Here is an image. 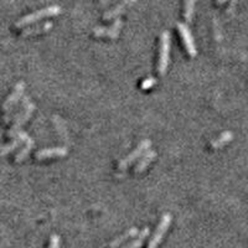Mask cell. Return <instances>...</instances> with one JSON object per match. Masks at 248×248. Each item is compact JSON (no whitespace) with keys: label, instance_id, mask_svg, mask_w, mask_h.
<instances>
[{"label":"cell","instance_id":"cell-1","mask_svg":"<svg viewBox=\"0 0 248 248\" xmlns=\"http://www.w3.org/2000/svg\"><path fill=\"white\" fill-rule=\"evenodd\" d=\"M60 13H61V6L59 5L46 6V8L40 9V10H36V12L31 13V14H28L25 15V16L20 17L16 23H15V28L17 29L26 28V26L32 25V24L37 23V21L45 19V17L59 15Z\"/></svg>","mask_w":248,"mask_h":248},{"label":"cell","instance_id":"cell-2","mask_svg":"<svg viewBox=\"0 0 248 248\" xmlns=\"http://www.w3.org/2000/svg\"><path fill=\"white\" fill-rule=\"evenodd\" d=\"M25 88H26V86L23 81L17 82L16 85H15L14 90L12 91V93L9 94V97L5 99V102L3 103V107H1V109H3V112H4V117H3L4 124H8L9 122L12 121V117L10 116H12L13 109H14L15 106L19 103L20 99H21V97L24 96Z\"/></svg>","mask_w":248,"mask_h":248},{"label":"cell","instance_id":"cell-3","mask_svg":"<svg viewBox=\"0 0 248 248\" xmlns=\"http://www.w3.org/2000/svg\"><path fill=\"white\" fill-rule=\"evenodd\" d=\"M170 46H171V35L168 30L163 31L160 36V48H159L158 72L160 76H165L169 66Z\"/></svg>","mask_w":248,"mask_h":248},{"label":"cell","instance_id":"cell-4","mask_svg":"<svg viewBox=\"0 0 248 248\" xmlns=\"http://www.w3.org/2000/svg\"><path fill=\"white\" fill-rule=\"evenodd\" d=\"M34 110H35V105L32 103V102H30V103H29V105L26 106L23 110H21V112H19L16 116H15L14 123H13L12 128L9 129V132L6 136H8L9 138H14L17 133L21 132V128H23L24 125L26 124V122L30 119V117L32 116Z\"/></svg>","mask_w":248,"mask_h":248},{"label":"cell","instance_id":"cell-5","mask_svg":"<svg viewBox=\"0 0 248 248\" xmlns=\"http://www.w3.org/2000/svg\"><path fill=\"white\" fill-rule=\"evenodd\" d=\"M150 147H152V141H150V139H143V140L138 144V147H137L136 149L132 150L130 154H128L127 156H124V158L119 161L118 164L119 169L121 170L127 169V168L130 167L133 163L138 161L139 159L141 158V155L147 152V150L150 149Z\"/></svg>","mask_w":248,"mask_h":248},{"label":"cell","instance_id":"cell-6","mask_svg":"<svg viewBox=\"0 0 248 248\" xmlns=\"http://www.w3.org/2000/svg\"><path fill=\"white\" fill-rule=\"evenodd\" d=\"M171 220H172V217L170 214H164L163 216H161L160 222H159V225L156 226L154 234H153L149 243H148V248H158V246L160 245L161 241H163L164 236L167 234L168 230H169Z\"/></svg>","mask_w":248,"mask_h":248},{"label":"cell","instance_id":"cell-7","mask_svg":"<svg viewBox=\"0 0 248 248\" xmlns=\"http://www.w3.org/2000/svg\"><path fill=\"white\" fill-rule=\"evenodd\" d=\"M178 30L179 34H180L181 40H183V44L185 46L186 51L189 56L195 57L198 55V50H196V45H195V40L192 36L191 31H190L189 26L185 23H178Z\"/></svg>","mask_w":248,"mask_h":248},{"label":"cell","instance_id":"cell-8","mask_svg":"<svg viewBox=\"0 0 248 248\" xmlns=\"http://www.w3.org/2000/svg\"><path fill=\"white\" fill-rule=\"evenodd\" d=\"M122 28H123V21L122 19H116L114 23L110 26H98L93 29V35L101 37H110V39H117L119 36Z\"/></svg>","mask_w":248,"mask_h":248},{"label":"cell","instance_id":"cell-9","mask_svg":"<svg viewBox=\"0 0 248 248\" xmlns=\"http://www.w3.org/2000/svg\"><path fill=\"white\" fill-rule=\"evenodd\" d=\"M28 138H29V136L26 132H23V130H21L20 133H17L16 136L12 139V141H10V143L5 144L4 147L0 148V158H4V156H6V155L10 154V153L15 152V150H16L17 148L21 145V144L25 143V140Z\"/></svg>","mask_w":248,"mask_h":248},{"label":"cell","instance_id":"cell-10","mask_svg":"<svg viewBox=\"0 0 248 248\" xmlns=\"http://www.w3.org/2000/svg\"><path fill=\"white\" fill-rule=\"evenodd\" d=\"M67 153V149L62 147L46 148V149L39 150V152L35 154V159H37V160H45V159L50 158H61V156H66Z\"/></svg>","mask_w":248,"mask_h":248},{"label":"cell","instance_id":"cell-11","mask_svg":"<svg viewBox=\"0 0 248 248\" xmlns=\"http://www.w3.org/2000/svg\"><path fill=\"white\" fill-rule=\"evenodd\" d=\"M52 28H54V24L51 23V21L40 23V24H36V25L26 26V28L23 30V32H21V36L28 37V36H32V35L44 34V32L50 31Z\"/></svg>","mask_w":248,"mask_h":248},{"label":"cell","instance_id":"cell-12","mask_svg":"<svg viewBox=\"0 0 248 248\" xmlns=\"http://www.w3.org/2000/svg\"><path fill=\"white\" fill-rule=\"evenodd\" d=\"M137 0H122L118 5H116L114 8H112L110 10H108L107 13L103 14V19L105 20H112L116 19L117 16H119L121 14H123L125 10H127L129 6H132L133 4L136 3Z\"/></svg>","mask_w":248,"mask_h":248},{"label":"cell","instance_id":"cell-13","mask_svg":"<svg viewBox=\"0 0 248 248\" xmlns=\"http://www.w3.org/2000/svg\"><path fill=\"white\" fill-rule=\"evenodd\" d=\"M155 158H156V152H155V150H147V152L141 155V158L137 161V165L136 168H134V172L140 174V172L145 171V169L149 167L150 163H152Z\"/></svg>","mask_w":248,"mask_h":248},{"label":"cell","instance_id":"cell-14","mask_svg":"<svg viewBox=\"0 0 248 248\" xmlns=\"http://www.w3.org/2000/svg\"><path fill=\"white\" fill-rule=\"evenodd\" d=\"M138 232L139 231L137 227H132V229L127 230V231L124 232V233H122L121 236L114 238V240L109 243L108 248H119L122 245H124V243L127 242V241H129L130 238H134V237L138 234Z\"/></svg>","mask_w":248,"mask_h":248},{"label":"cell","instance_id":"cell-15","mask_svg":"<svg viewBox=\"0 0 248 248\" xmlns=\"http://www.w3.org/2000/svg\"><path fill=\"white\" fill-rule=\"evenodd\" d=\"M149 233H150L149 227H144V229L141 230V231H139L138 234H137V236L134 237V238L128 243V245L124 246L123 248H140L141 246L144 245V242H145V240L148 238Z\"/></svg>","mask_w":248,"mask_h":248},{"label":"cell","instance_id":"cell-16","mask_svg":"<svg viewBox=\"0 0 248 248\" xmlns=\"http://www.w3.org/2000/svg\"><path fill=\"white\" fill-rule=\"evenodd\" d=\"M24 144H25V145H24V147L17 152V154L15 155V163H21V161H24L26 158H28L30 152L32 150V148H34L35 141L31 137H29Z\"/></svg>","mask_w":248,"mask_h":248},{"label":"cell","instance_id":"cell-17","mask_svg":"<svg viewBox=\"0 0 248 248\" xmlns=\"http://www.w3.org/2000/svg\"><path fill=\"white\" fill-rule=\"evenodd\" d=\"M232 139H233V134H232V132L226 130V132H223L218 138L214 139V140L211 141V148L212 149H220V148L225 147L226 144H229Z\"/></svg>","mask_w":248,"mask_h":248},{"label":"cell","instance_id":"cell-18","mask_svg":"<svg viewBox=\"0 0 248 248\" xmlns=\"http://www.w3.org/2000/svg\"><path fill=\"white\" fill-rule=\"evenodd\" d=\"M195 3H196V0H185V3H184V17H185L186 23H191L192 16H194Z\"/></svg>","mask_w":248,"mask_h":248},{"label":"cell","instance_id":"cell-19","mask_svg":"<svg viewBox=\"0 0 248 248\" xmlns=\"http://www.w3.org/2000/svg\"><path fill=\"white\" fill-rule=\"evenodd\" d=\"M155 85H156V78H154V77H148V78H145L141 82L140 87L141 90H149V88H152Z\"/></svg>","mask_w":248,"mask_h":248},{"label":"cell","instance_id":"cell-20","mask_svg":"<svg viewBox=\"0 0 248 248\" xmlns=\"http://www.w3.org/2000/svg\"><path fill=\"white\" fill-rule=\"evenodd\" d=\"M60 243H61V238H60L59 234H52L50 237L48 248H60Z\"/></svg>","mask_w":248,"mask_h":248},{"label":"cell","instance_id":"cell-21","mask_svg":"<svg viewBox=\"0 0 248 248\" xmlns=\"http://www.w3.org/2000/svg\"><path fill=\"white\" fill-rule=\"evenodd\" d=\"M226 0H217V4H223Z\"/></svg>","mask_w":248,"mask_h":248}]
</instances>
